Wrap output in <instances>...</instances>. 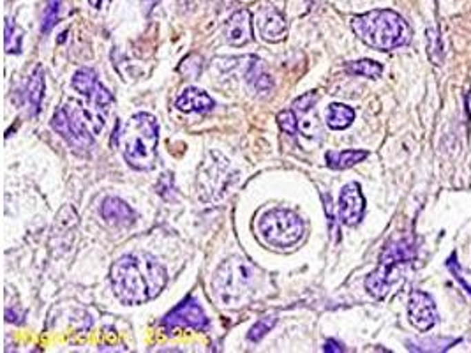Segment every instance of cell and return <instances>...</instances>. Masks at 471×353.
Listing matches in <instances>:
<instances>
[{
	"label": "cell",
	"instance_id": "1",
	"mask_svg": "<svg viewBox=\"0 0 471 353\" xmlns=\"http://www.w3.org/2000/svg\"><path fill=\"white\" fill-rule=\"evenodd\" d=\"M115 297L122 304L140 305L156 299L168 283L163 265L147 253H132L119 258L110 269Z\"/></svg>",
	"mask_w": 471,
	"mask_h": 353
},
{
	"label": "cell",
	"instance_id": "2",
	"mask_svg": "<svg viewBox=\"0 0 471 353\" xmlns=\"http://www.w3.org/2000/svg\"><path fill=\"white\" fill-rule=\"evenodd\" d=\"M159 124L150 113H136L115 131V143L126 163L138 172H148L156 166Z\"/></svg>",
	"mask_w": 471,
	"mask_h": 353
},
{
	"label": "cell",
	"instance_id": "3",
	"mask_svg": "<svg viewBox=\"0 0 471 353\" xmlns=\"http://www.w3.org/2000/svg\"><path fill=\"white\" fill-rule=\"evenodd\" d=\"M352 30L363 44L378 52L406 46L412 41V28L399 12L392 9H372L357 14L350 21Z\"/></svg>",
	"mask_w": 471,
	"mask_h": 353
},
{
	"label": "cell",
	"instance_id": "4",
	"mask_svg": "<svg viewBox=\"0 0 471 353\" xmlns=\"http://www.w3.org/2000/svg\"><path fill=\"white\" fill-rule=\"evenodd\" d=\"M103 125V117L92 115L74 101L57 110L52 119V128L76 152H87L94 143V134L101 132Z\"/></svg>",
	"mask_w": 471,
	"mask_h": 353
},
{
	"label": "cell",
	"instance_id": "5",
	"mask_svg": "<svg viewBox=\"0 0 471 353\" xmlns=\"http://www.w3.org/2000/svg\"><path fill=\"white\" fill-rule=\"evenodd\" d=\"M417 248L412 239H401L387 244L379 256V265L365 277V290L372 297L381 301L388 295L390 288L399 281L401 269L415 260Z\"/></svg>",
	"mask_w": 471,
	"mask_h": 353
},
{
	"label": "cell",
	"instance_id": "6",
	"mask_svg": "<svg viewBox=\"0 0 471 353\" xmlns=\"http://www.w3.org/2000/svg\"><path fill=\"white\" fill-rule=\"evenodd\" d=\"M254 285V269L242 258L224 261L214 276V290L223 305H242Z\"/></svg>",
	"mask_w": 471,
	"mask_h": 353
},
{
	"label": "cell",
	"instance_id": "7",
	"mask_svg": "<svg viewBox=\"0 0 471 353\" xmlns=\"http://www.w3.org/2000/svg\"><path fill=\"white\" fill-rule=\"evenodd\" d=\"M237 179V172L232 163L219 152L212 150L201 163L196 176V188L200 198L205 201H217L224 198L230 185Z\"/></svg>",
	"mask_w": 471,
	"mask_h": 353
},
{
	"label": "cell",
	"instance_id": "8",
	"mask_svg": "<svg viewBox=\"0 0 471 353\" xmlns=\"http://www.w3.org/2000/svg\"><path fill=\"white\" fill-rule=\"evenodd\" d=\"M258 230L265 244L286 249L303 237V221L293 210L272 209L260 217Z\"/></svg>",
	"mask_w": 471,
	"mask_h": 353
},
{
	"label": "cell",
	"instance_id": "9",
	"mask_svg": "<svg viewBox=\"0 0 471 353\" xmlns=\"http://www.w3.org/2000/svg\"><path fill=\"white\" fill-rule=\"evenodd\" d=\"M163 327L168 332L182 329V327L184 329L205 330L208 327V318L200 302L192 297H188L163 318Z\"/></svg>",
	"mask_w": 471,
	"mask_h": 353
},
{
	"label": "cell",
	"instance_id": "10",
	"mask_svg": "<svg viewBox=\"0 0 471 353\" xmlns=\"http://www.w3.org/2000/svg\"><path fill=\"white\" fill-rule=\"evenodd\" d=\"M76 230H78V216L71 205H64L59 210L52 228V239H50V248L53 253L59 254L68 253L74 242Z\"/></svg>",
	"mask_w": 471,
	"mask_h": 353
},
{
	"label": "cell",
	"instance_id": "11",
	"mask_svg": "<svg viewBox=\"0 0 471 353\" xmlns=\"http://www.w3.org/2000/svg\"><path fill=\"white\" fill-rule=\"evenodd\" d=\"M408 316L419 332H428L438 323V309L431 295L413 290L408 301Z\"/></svg>",
	"mask_w": 471,
	"mask_h": 353
},
{
	"label": "cell",
	"instance_id": "12",
	"mask_svg": "<svg viewBox=\"0 0 471 353\" xmlns=\"http://www.w3.org/2000/svg\"><path fill=\"white\" fill-rule=\"evenodd\" d=\"M363 212H365V198H363L360 184L350 182L341 189L337 217L343 225L357 226L362 221Z\"/></svg>",
	"mask_w": 471,
	"mask_h": 353
},
{
	"label": "cell",
	"instance_id": "13",
	"mask_svg": "<svg viewBox=\"0 0 471 353\" xmlns=\"http://www.w3.org/2000/svg\"><path fill=\"white\" fill-rule=\"evenodd\" d=\"M72 88L81 96L88 97V101L97 108H106L113 103V96L108 88L103 87L97 80L96 71L92 69H80L72 77Z\"/></svg>",
	"mask_w": 471,
	"mask_h": 353
},
{
	"label": "cell",
	"instance_id": "14",
	"mask_svg": "<svg viewBox=\"0 0 471 353\" xmlns=\"http://www.w3.org/2000/svg\"><path fill=\"white\" fill-rule=\"evenodd\" d=\"M254 25L261 39L268 41V43H279L288 34V23L284 17L277 9L270 8V6L256 11Z\"/></svg>",
	"mask_w": 471,
	"mask_h": 353
},
{
	"label": "cell",
	"instance_id": "15",
	"mask_svg": "<svg viewBox=\"0 0 471 353\" xmlns=\"http://www.w3.org/2000/svg\"><path fill=\"white\" fill-rule=\"evenodd\" d=\"M224 39L232 46H245L252 39V17L248 9H240L228 18Z\"/></svg>",
	"mask_w": 471,
	"mask_h": 353
},
{
	"label": "cell",
	"instance_id": "16",
	"mask_svg": "<svg viewBox=\"0 0 471 353\" xmlns=\"http://www.w3.org/2000/svg\"><path fill=\"white\" fill-rule=\"evenodd\" d=\"M101 214H103V219L112 226H129L134 223L136 214L134 210L126 203L124 200L120 198H106L103 201V207H101Z\"/></svg>",
	"mask_w": 471,
	"mask_h": 353
},
{
	"label": "cell",
	"instance_id": "17",
	"mask_svg": "<svg viewBox=\"0 0 471 353\" xmlns=\"http://www.w3.org/2000/svg\"><path fill=\"white\" fill-rule=\"evenodd\" d=\"M177 108L180 112H210L214 108V101L207 92L200 90V88H188L182 92V96L177 99Z\"/></svg>",
	"mask_w": 471,
	"mask_h": 353
},
{
	"label": "cell",
	"instance_id": "18",
	"mask_svg": "<svg viewBox=\"0 0 471 353\" xmlns=\"http://www.w3.org/2000/svg\"><path fill=\"white\" fill-rule=\"evenodd\" d=\"M25 96H27L30 115H37L41 110V101H43L44 96V71L41 65H37L32 74H30V78H28Z\"/></svg>",
	"mask_w": 471,
	"mask_h": 353
},
{
	"label": "cell",
	"instance_id": "19",
	"mask_svg": "<svg viewBox=\"0 0 471 353\" xmlns=\"http://www.w3.org/2000/svg\"><path fill=\"white\" fill-rule=\"evenodd\" d=\"M369 156L368 150H328L327 166L332 170H348L362 163Z\"/></svg>",
	"mask_w": 471,
	"mask_h": 353
},
{
	"label": "cell",
	"instance_id": "20",
	"mask_svg": "<svg viewBox=\"0 0 471 353\" xmlns=\"http://www.w3.org/2000/svg\"><path fill=\"white\" fill-rule=\"evenodd\" d=\"M355 121V110L343 103H332L327 110V125L334 131H343Z\"/></svg>",
	"mask_w": 471,
	"mask_h": 353
},
{
	"label": "cell",
	"instance_id": "21",
	"mask_svg": "<svg viewBox=\"0 0 471 353\" xmlns=\"http://www.w3.org/2000/svg\"><path fill=\"white\" fill-rule=\"evenodd\" d=\"M346 71L350 74H357V77H365L372 78V80H378L383 74V65L378 64L374 61H369V59H362V61L357 62H348Z\"/></svg>",
	"mask_w": 471,
	"mask_h": 353
},
{
	"label": "cell",
	"instance_id": "22",
	"mask_svg": "<svg viewBox=\"0 0 471 353\" xmlns=\"http://www.w3.org/2000/svg\"><path fill=\"white\" fill-rule=\"evenodd\" d=\"M4 34H6V43H4L6 53H20L21 41H23V30H21L14 21H11L8 18V20H6Z\"/></svg>",
	"mask_w": 471,
	"mask_h": 353
},
{
	"label": "cell",
	"instance_id": "23",
	"mask_svg": "<svg viewBox=\"0 0 471 353\" xmlns=\"http://www.w3.org/2000/svg\"><path fill=\"white\" fill-rule=\"evenodd\" d=\"M425 41H428V57L434 65H441L443 62V43L434 28L425 30Z\"/></svg>",
	"mask_w": 471,
	"mask_h": 353
},
{
	"label": "cell",
	"instance_id": "24",
	"mask_svg": "<svg viewBox=\"0 0 471 353\" xmlns=\"http://www.w3.org/2000/svg\"><path fill=\"white\" fill-rule=\"evenodd\" d=\"M62 2H64V0H48L46 9H44L43 21H41V32L43 34H50V30L59 23Z\"/></svg>",
	"mask_w": 471,
	"mask_h": 353
},
{
	"label": "cell",
	"instance_id": "25",
	"mask_svg": "<svg viewBox=\"0 0 471 353\" xmlns=\"http://www.w3.org/2000/svg\"><path fill=\"white\" fill-rule=\"evenodd\" d=\"M276 316H263V318H260V320L256 321L254 325L251 327V330H249V334H248V339L249 341H254V343H258V341H261L265 336H267L268 332L272 330V327L276 325Z\"/></svg>",
	"mask_w": 471,
	"mask_h": 353
},
{
	"label": "cell",
	"instance_id": "26",
	"mask_svg": "<svg viewBox=\"0 0 471 353\" xmlns=\"http://www.w3.org/2000/svg\"><path fill=\"white\" fill-rule=\"evenodd\" d=\"M299 131L302 132L303 137H308V138L320 137L321 125H320V122H318V119H316V115H312V117L303 115L302 119H299Z\"/></svg>",
	"mask_w": 471,
	"mask_h": 353
},
{
	"label": "cell",
	"instance_id": "27",
	"mask_svg": "<svg viewBox=\"0 0 471 353\" xmlns=\"http://www.w3.org/2000/svg\"><path fill=\"white\" fill-rule=\"evenodd\" d=\"M277 124H279V128L283 129L286 134H292V137H295L297 132H299V119H297L295 113L290 112V110H286V112H281L279 115H277Z\"/></svg>",
	"mask_w": 471,
	"mask_h": 353
},
{
	"label": "cell",
	"instance_id": "28",
	"mask_svg": "<svg viewBox=\"0 0 471 353\" xmlns=\"http://www.w3.org/2000/svg\"><path fill=\"white\" fill-rule=\"evenodd\" d=\"M179 71L188 78H198L201 72V59L198 55H189L182 64L179 65Z\"/></svg>",
	"mask_w": 471,
	"mask_h": 353
},
{
	"label": "cell",
	"instance_id": "29",
	"mask_svg": "<svg viewBox=\"0 0 471 353\" xmlns=\"http://www.w3.org/2000/svg\"><path fill=\"white\" fill-rule=\"evenodd\" d=\"M316 101H318V94L308 92V94H303V96L297 97V99L293 101V106H295V110L299 113H305L316 105Z\"/></svg>",
	"mask_w": 471,
	"mask_h": 353
},
{
	"label": "cell",
	"instance_id": "30",
	"mask_svg": "<svg viewBox=\"0 0 471 353\" xmlns=\"http://www.w3.org/2000/svg\"><path fill=\"white\" fill-rule=\"evenodd\" d=\"M447 267L452 270V274H454L455 279H457V281H459V285L463 286L464 292H466L468 295H470V297H471V286L468 285V283L464 281V277L461 276V272H459V263H457V256H455V254H452L450 260L447 261Z\"/></svg>",
	"mask_w": 471,
	"mask_h": 353
},
{
	"label": "cell",
	"instance_id": "31",
	"mask_svg": "<svg viewBox=\"0 0 471 353\" xmlns=\"http://www.w3.org/2000/svg\"><path fill=\"white\" fill-rule=\"evenodd\" d=\"M323 352L339 353V352H344V348L336 341V339H327V341H325V345H323Z\"/></svg>",
	"mask_w": 471,
	"mask_h": 353
},
{
	"label": "cell",
	"instance_id": "32",
	"mask_svg": "<svg viewBox=\"0 0 471 353\" xmlns=\"http://www.w3.org/2000/svg\"><path fill=\"white\" fill-rule=\"evenodd\" d=\"M88 4L92 6L94 9H103L104 6L110 4V0H88Z\"/></svg>",
	"mask_w": 471,
	"mask_h": 353
},
{
	"label": "cell",
	"instance_id": "33",
	"mask_svg": "<svg viewBox=\"0 0 471 353\" xmlns=\"http://www.w3.org/2000/svg\"><path fill=\"white\" fill-rule=\"evenodd\" d=\"M141 2H143V6H145V8H147V11H150V9L154 8V6L159 4L161 0H141Z\"/></svg>",
	"mask_w": 471,
	"mask_h": 353
}]
</instances>
